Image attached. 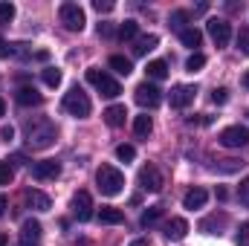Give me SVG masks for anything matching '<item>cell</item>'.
<instances>
[{"label": "cell", "mask_w": 249, "mask_h": 246, "mask_svg": "<svg viewBox=\"0 0 249 246\" xmlns=\"http://www.w3.org/2000/svg\"><path fill=\"white\" fill-rule=\"evenodd\" d=\"M180 41H183L186 47H191V50H197V47L203 44V32H200V29H194V26H188V29L180 32Z\"/></svg>", "instance_id": "cell-21"}, {"label": "cell", "mask_w": 249, "mask_h": 246, "mask_svg": "<svg viewBox=\"0 0 249 246\" xmlns=\"http://www.w3.org/2000/svg\"><path fill=\"white\" fill-rule=\"evenodd\" d=\"M110 67H113V72H119V75H130V70H133L130 58H124V55H110Z\"/></svg>", "instance_id": "cell-25"}, {"label": "cell", "mask_w": 249, "mask_h": 246, "mask_svg": "<svg viewBox=\"0 0 249 246\" xmlns=\"http://www.w3.org/2000/svg\"><path fill=\"white\" fill-rule=\"evenodd\" d=\"M96 185H99L102 194L116 197V194H122V188H124V174L119 168H113V165H102L96 171Z\"/></svg>", "instance_id": "cell-1"}, {"label": "cell", "mask_w": 249, "mask_h": 246, "mask_svg": "<svg viewBox=\"0 0 249 246\" xmlns=\"http://www.w3.org/2000/svg\"><path fill=\"white\" fill-rule=\"evenodd\" d=\"M247 116H249V110H247Z\"/></svg>", "instance_id": "cell-47"}, {"label": "cell", "mask_w": 249, "mask_h": 246, "mask_svg": "<svg viewBox=\"0 0 249 246\" xmlns=\"http://www.w3.org/2000/svg\"><path fill=\"white\" fill-rule=\"evenodd\" d=\"M209 35H212V41H214L217 47H226V44L232 41V23L223 20V18H212V20H209Z\"/></svg>", "instance_id": "cell-7"}, {"label": "cell", "mask_w": 249, "mask_h": 246, "mask_svg": "<svg viewBox=\"0 0 249 246\" xmlns=\"http://www.w3.org/2000/svg\"><path fill=\"white\" fill-rule=\"evenodd\" d=\"M157 44H160V38H157V35H139V38H136V44H133V55H148Z\"/></svg>", "instance_id": "cell-19"}, {"label": "cell", "mask_w": 249, "mask_h": 246, "mask_svg": "<svg viewBox=\"0 0 249 246\" xmlns=\"http://www.w3.org/2000/svg\"><path fill=\"white\" fill-rule=\"evenodd\" d=\"M9 55H12V47H9V44L3 41V35H0V58H9Z\"/></svg>", "instance_id": "cell-40"}, {"label": "cell", "mask_w": 249, "mask_h": 246, "mask_svg": "<svg viewBox=\"0 0 249 246\" xmlns=\"http://www.w3.org/2000/svg\"><path fill=\"white\" fill-rule=\"evenodd\" d=\"M0 246H9V238H6L3 232H0Z\"/></svg>", "instance_id": "cell-44"}, {"label": "cell", "mask_w": 249, "mask_h": 246, "mask_svg": "<svg viewBox=\"0 0 249 246\" xmlns=\"http://www.w3.org/2000/svg\"><path fill=\"white\" fill-rule=\"evenodd\" d=\"M214 226H226V214H220V217H217V214H212L209 220H203V223H200V229H203V232H209V229H214Z\"/></svg>", "instance_id": "cell-30"}, {"label": "cell", "mask_w": 249, "mask_h": 246, "mask_svg": "<svg viewBox=\"0 0 249 246\" xmlns=\"http://www.w3.org/2000/svg\"><path fill=\"white\" fill-rule=\"evenodd\" d=\"M0 136H3L6 142H12V139H15V127H12V124H6V127L0 130Z\"/></svg>", "instance_id": "cell-39"}, {"label": "cell", "mask_w": 249, "mask_h": 246, "mask_svg": "<svg viewBox=\"0 0 249 246\" xmlns=\"http://www.w3.org/2000/svg\"><path fill=\"white\" fill-rule=\"evenodd\" d=\"M139 185L145 188V191H160L162 188V174H160V168L157 165H142L139 168Z\"/></svg>", "instance_id": "cell-9"}, {"label": "cell", "mask_w": 249, "mask_h": 246, "mask_svg": "<svg viewBox=\"0 0 249 246\" xmlns=\"http://www.w3.org/2000/svg\"><path fill=\"white\" fill-rule=\"evenodd\" d=\"M188 15L186 9H177V12H171V18H168V23H171V29H177V32H183V29H188L186 23H188Z\"/></svg>", "instance_id": "cell-24"}, {"label": "cell", "mask_w": 249, "mask_h": 246, "mask_svg": "<svg viewBox=\"0 0 249 246\" xmlns=\"http://www.w3.org/2000/svg\"><path fill=\"white\" fill-rule=\"evenodd\" d=\"M99 220L107 223V226H116V223H124L122 209H113V206H102L99 209Z\"/></svg>", "instance_id": "cell-18"}, {"label": "cell", "mask_w": 249, "mask_h": 246, "mask_svg": "<svg viewBox=\"0 0 249 246\" xmlns=\"http://www.w3.org/2000/svg\"><path fill=\"white\" fill-rule=\"evenodd\" d=\"M151 130H154L151 116H136V119H133V133H136L139 139H148V136H151Z\"/></svg>", "instance_id": "cell-23"}, {"label": "cell", "mask_w": 249, "mask_h": 246, "mask_svg": "<svg viewBox=\"0 0 249 246\" xmlns=\"http://www.w3.org/2000/svg\"><path fill=\"white\" fill-rule=\"evenodd\" d=\"M58 15H61V23L70 29V32H81V29H84V23H87L84 9H81L78 3H61Z\"/></svg>", "instance_id": "cell-5"}, {"label": "cell", "mask_w": 249, "mask_h": 246, "mask_svg": "<svg viewBox=\"0 0 249 246\" xmlns=\"http://www.w3.org/2000/svg\"><path fill=\"white\" fill-rule=\"evenodd\" d=\"M186 232H188V223L183 217H171V220L165 223V238H168V241H183Z\"/></svg>", "instance_id": "cell-15"}, {"label": "cell", "mask_w": 249, "mask_h": 246, "mask_svg": "<svg viewBox=\"0 0 249 246\" xmlns=\"http://www.w3.org/2000/svg\"><path fill=\"white\" fill-rule=\"evenodd\" d=\"M136 35H139V23L136 20H124L122 26H119V38L122 41H133Z\"/></svg>", "instance_id": "cell-27"}, {"label": "cell", "mask_w": 249, "mask_h": 246, "mask_svg": "<svg viewBox=\"0 0 249 246\" xmlns=\"http://www.w3.org/2000/svg\"><path fill=\"white\" fill-rule=\"evenodd\" d=\"M53 139H55V127L47 122V119H41V122L29 124V148H50L53 145Z\"/></svg>", "instance_id": "cell-4"}, {"label": "cell", "mask_w": 249, "mask_h": 246, "mask_svg": "<svg viewBox=\"0 0 249 246\" xmlns=\"http://www.w3.org/2000/svg\"><path fill=\"white\" fill-rule=\"evenodd\" d=\"M194 96H197V87H191V84H177V87L168 93V99H171V107H177V110L188 107V105L194 102Z\"/></svg>", "instance_id": "cell-8"}, {"label": "cell", "mask_w": 249, "mask_h": 246, "mask_svg": "<svg viewBox=\"0 0 249 246\" xmlns=\"http://www.w3.org/2000/svg\"><path fill=\"white\" fill-rule=\"evenodd\" d=\"M145 72H148V78L162 81V78H168V64H165V61H148Z\"/></svg>", "instance_id": "cell-22"}, {"label": "cell", "mask_w": 249, "mask_h": 246, "mask_svg": "<svg viewBox=\"0 0 249 246\" xmlns=\"http://www.w3.org/2000/svg\"><path fill=\"white\" fill-rule=\"evenodd\" d=\"M41 99H44V96H41L35 87H20V90H18V102H20L23 107H29V105H41Z\"/></svg>", "instance_id": "cell-20"}, {"label": "cell", "mask_w": 249, "mask_h": 246, "mask_svg": "<svg viewBox=\"0 0 249 246\" xmlns=\"http://www.w3.org/2000/svg\"><path fill=\"white\" fill-rule=\"evenodd\" d=\"M212 102H214V105H226V102H229V90H226V87H214Z\"/></svg>", "instance_id": "cell-34"}, {"label": "cell", "mask_w": 249, "mask_h": 246, "mask_svg": "<svg viewBox=\"0 0 249 246\" xmlns=\"http://www.w3.org/2000/svg\"><path fill=\"white\" fill-rule=\"evenodd\" d=\"M93 9H96V12H110L113 3H110V0H93Z\"/></svg>", "instance_id": "cell-38"}, {"label": "cell", "mask_w": 249, "mask_h": 246, "mask_svg": "<svg viewBox=\"0 0 249 246\" xmlns=\"http://www.w3.org/2000/svg\"><path fill=\"white\" fill-rule=\"evenodd\" d=\"M238 50L244 55H249V29L247 26H241V32H238Z\"/></svg>", "instance_id": "cell-32"}, {"label": "cell", "mask_w": 249, "mask_h": 246, "mask_svg": "<svg viewBox=\"0 0 249 246\" xmlns=\"http://www.w3.org/2000/svg\"><path fill=\"white\" fill-rule=\"evenodd\" d=\"M12 18H15V6H12V3H0V20L9 23Z\"/></svg>", "instance_id": "cell-36"}, {"label": "cell", "mask_w": 249, "mask_h": 246, "mask_svg": "<svg viewBox=\"0 0 249 246\" xmlns=\"http://www.w3.org/2000/svg\"><path fill=\"white\" fill-rule=\"evenodd\" d=\"M41 75H44V84L47 87H58L61 84V70H55V67H47Z\"/></svg>", "instance_id": "cell-28"}, {"label": "cell", "mask_w": 249, "mask_h": 246, "mask_svg": "<svg viewBox=\"0 0 249 246\" xmlns=\"http://www.w3.org/2000/svg\"><path fill=\"white\" fill-rule=\"evenodd\" d=\"M58 174H61V162H58V159H44V162H35V165H32V177L41 180V183L55 180Z\"/></svg>", "instance_id": "cell-11"}, {"label": "cell", "mask_w": 249, "mask_h": 246, "mask_svg": "<svg viewBox=\"0 0 249 246\" xmlns=\"http://www.w3.org/2000/svg\"><path fill=\"white\" fill-rule=\"evenodd\" d=\"M238 200H241V206H247L249 209V177L238 185Z\"/></svg>", "instance_id": "cell-35"}, {"label": "cell", "mask_w": 249, "mask_h": 246, "mask_svg": "<svg viewBox=\"0 0 249 246\" xmlns=\"http://www.w3.org/2000/svg\"><path fill=\"white\" fill-rule=\"evenodd\" d=\"M238 244H241V246L249 244V223H244V226L238 229Z\"/></svg>", "instance_id": "cell-37"}, {"label": "cell", "mask_w": 249, "mask_h": 246, "mask_svg": "<svg viewBox=\"0 0 249 246\" xmlns=\"http://www.w3.org/2000/svg\"><path fill=\"white\" fill-rule=\"evenodd\" d=\"M241 84H244V87H247V90H249V70H247V72H244V78H241Z\"/></svg>", "instance_id": "cell-43"}, {"label": "cell", "mask_w": 249, "mask_h": 246, "mask_svg": "<svg viewBox=\"0 0 249 246\" xmlns=\"http://www.w3.org/2000/svg\"><path fill=\"white\" fill-rule=\"evenodd\" d=\"M6 203H9V200H6V197L0 194V217H3V211H6Z\"/></svg>", "instance_id": "cell-42"}, {"label": "cell", "mask_w": 249, "mask_h": 246, "mask_svg": "<svg viewBox=\"0 0 249 246\" xmlns=\"http://www.w3.org/2000/svg\"><path fill=\"white\" fill-rule=\"evenodd\" d=\"M99 35L110 38V35H113V26H110V23H99Z\"/></svg>", "instance_id": "cell-41"}, {"label": "cell", "mask_w": 249, "mask_h": 246, "mask_svg": "<svg viewBox=\"0 0 249 246\" xmlns=\"http://www.w3.org/2000/svg\"><path fill=\"white\" fill-rule=\"evenodd\" d=\"M15 180V171H12V165L9 162H0V185H9Z\"/></svg>", "instance_id": "cell-33"}, {"label": "cell", "mask_w": 249, "mask_h": 246, "mask_svg": "<svg viewBox=\"0 0 249 246\" xmlns=\"http://www.w3.org/2000/svg\"><path fill=\"white\" fill-rule=\"evenodd\" d=\"M72 214H75L81 223L93 217V197H90L87 191H75V197H72Z\"/></svg>", "instance_id": "cell-12"}, {"label": "cell", "mask_w": 249, "mask_h": 246, "mask_svg": "<svg viewBox=\"0 0 249 246\" xmlns=\"http://www.w3.org/2000/svg\"><path fill=\"white\" fill-rule=\"evenodd\" d=\"M116 157H119L122 162H130V159L136 157V148H133V145H119V148H116Z\"/></svg>", "instance_id": "cell-31"}, {"label": "cell", "mask_w": 249, "mask_h": 246, "mask_svg": "<svg viewBox=\"0 0 249 246\" xmlns=\"http://www.w3.org/2000/svg\"><path fill=\"white\" fill-rule=\"evenodd\" d=\"M87 81L105 96V99H116L119 93H122V87H119V81L113 78V75H107L105 70H99V67H90L87 70Z\"/></svg>", "instance_id": "cell-2"}, {"label": "cell", "mask_w": 249, "mask_h": 246, "mask_svg": "<svg viewBox=\"0 0 249 246\" xmlns=\"http://www.w3.org/2000/svg\"><path fill=\"white\" fill-rule=\"evenodd\" d=\"M26 206H29V209H35V211H50L53 200H50L44 191H38V188H29V191H26Z\"/></svg>", "instance_id": "cell-14"}, {"label": "cell", "mask_w": 249, "mask_h": 246, "mask_svg": "<svg viewBox=\"0 0 249 246\" xmlns=\"http://www.w3.org/2000/svg\"><path fill=\"white\" fill-rule=\"evenodd\" d=\"M64 110H67L70 116H75V119L90 116V99H87V93H84L81 87H72V90L64 96Z\"/></svg>", "instance_id": "cell-3"}, {"label": "cell", "mask_w": 249, "mask_h": 246, "mask_svg": "<svg viewBox=\"0 0 249 246\" xmlns=\"http://www.w3.org/2000/svg\"><path fill=\"white\" fill-rule=\"evenodd\" d=\"M3 113H6V105H3V99H0V116H3Z\"/></svg>", "instance_id": "cell-46"}, {"label": "cell", "mask_w": 249, "mask_h": 246, "mask_svg": "<svg viewBox=\"0 0 249 246\" xmlns=\"http://www.w3.org/2000/svg\"><path fill=\"white\" fill-rule=\"evenodd\" d=\"M162 211H165L162 206H148V209L142 211V226H154V223L162 217Z\"/></svg>", "instance_id": "cell-26"}, {"label": "cell", "mask_w": 249, "mask_h": 246, "mask_svg": "<svg viewBox=\"0 0 249 246\" xmlns=\"http://www.w3.org/2000/svg\"><path fill=\"white\" fill-rule=\"evenodd\" d=\"M38 238H41V223L38 220H23V226H20V244L23 246H32L38 244Z\"/></svg>", "instance_id": "cell-13"}, {"label": "cell", "mask_w": 249, "mask_h": 246, "mask_svg": "<svg viewBox=\"0 0 249 246\" xmlns=\"http://www.w3.org/2000/svg\"><path fill=\"white\" fill-rule=\"evenodd\" d=\"M203 67H206V55H203V53H194V55L186 61V70H188V72H200Z\"/></svg>", "instance_id": "cell-29"}, {"label": "cell", "mask_w": 249, "mask_h": 246, "mask_svg": "<svg viewBox=\"0 0 249 246\" xmlns=\"http://www.w3.org/2000/svg\"><path fill=\"white\" fill-rule=\"evenodd\" d=\"M162 102V93H160V87H154V84H139L136 87V105H142V107H157Z\"/></svg>", "instance_id": "cell-10"}, {"label": "cell", "mask_w": 249, "mask_h": 246, "mask_svg": "<svg viewBox=\"0 0 249 246\" xmlns=\"http://www.w3.org/2000/svg\"><path fill=\"white\" fill-rule=\"evenodd\" d=\"M206 200H209V191H206V188H191L186 197H183V206L194 211V209H203V206H206Z\"/></svg>", "instance_id": "cell-16"}, {"label": "cell", "mask_w": 249, "mask_h": 246, "mask_svg": "<svg viewBox=\"0 0 249 246\" xmlns=\"http://www.w3.org/2000/svg\"><path fill=\"white\" fill-rule=\"evenodd\" d=\"M130 246H148V241H142V238H139V241H133Z\"/></svg>", "instance_id": "cell-45"}, {"label": "cell", "mask_w": 249, "mask_h": 246, "mask_svg": "<svg viewBox=\"0 0 249 246\" xmlns=\"http://www.w3.org/2000/svg\"><path fill=\"white\" fill-rule=\"evenodd\" d=\"M105 122L110 124V127H119V124H124V116H127V110H124V105H110L105 113Z\"/></svg>", "instance_id": "cell-17"}, {"label": "cell", "mask_w": 249, "mask_h": 246, "mask_svg": "<svg viewBox=\"0 0 249 246\" xmlns=\"http://www.w3.org/2000/svg\"><path fill=\"white\" fill-rule=\"evenodd\" d=\"M217 142L223 148H247L249 145V127H241V124H232V127H223Z\"/></svg>", "instance_id": "cell-6"}]
</instances>
